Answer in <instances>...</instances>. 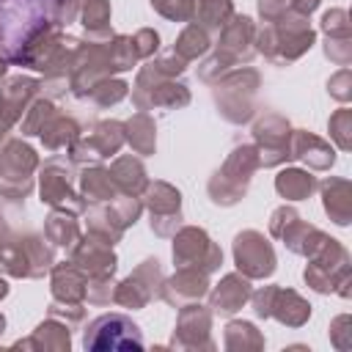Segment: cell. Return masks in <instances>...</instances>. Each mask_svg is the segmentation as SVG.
Segmentation results:
<instances>
[{
  "label": "cell",
  "mask_w": 352,
  "mask_h": 352,
  "mask_svg": "<svg viewBox=\"0 0 352 352\" xmlns=\"http://www.w3.org/2000/svg\"><path fill=\"white\" fill-rule=\"evenodd\" d=\"M82 344L85 349H99V352H107V349H143V333L140 327L121 316V314H104L99 319L91 322V327L85 330L82 336Z\"/></svg>",
  "instance_id": "obj_1"
}]
</instances>
